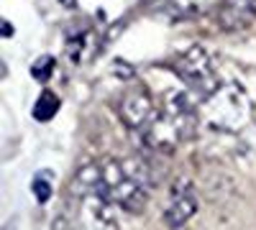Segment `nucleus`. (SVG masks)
<instances>
[{"mask_svg":"<svg viewBox=\"0 0 256 230\" xmlns=\"http://www.w3.org/2000/svg\"><path fill=\"white\" fill-rule=\"evenodd\" d=\"M202 115L210 128L223 131V133H236L251 118L248 97L238 85H223L202 100Z\"/></svg>","mask_w":256,"mask_h":230,"instance_id":"nucleus-1","label":"nucleus"},{"mask_svg":"<svg viewBox=\"0 0 256 230\" xmlns=\"http://www.w3.org/2000/svg\"><path fill=\"white\" fill-rule=\"evenodd\" d=\"M102 166V192L113 205H118L120 210L138 215L146 202H148V187L136 182L128 169L123 166V159H108Z\"/></svg>","mask_w":256,"mask_h":230,"instance_id":"nucleus-2","label":"nucleus"},{"mask_svg":"<svg viewBox=\"0 0 256 230\" xmlns=\"http://www.w3.org/2000/svg\"><path fill=\"white\" fill-rule=\"evenodd\" d=\"M177 77L184 82V87L195 95L198 100H205L216 92L218 85V74L216 67H212V59L208 56V51L202 46H190L177 56V64H174Z\"/></svg>","mask_w":256,"mask_h":230,"instance_id":"nucleus-3","label":"nucleus"},{"mask_svg":"<svg viewBox=\"0 0 256 230\" xmlns=\"http://www.w3.org/2000/svg\"><path fill=\"white\" fill-rule=\"evenodd\" d=\"M141 141L148 151L156 154H174L177 146L184 141L182 131L177 128V123L169 118L164 110H159L152 120L146 123V128L141 131Z\"/></svg>","mask_w":256,"mask_h":230,"instance_id":"nucleus-4","label":"nucleus"},{"mask_svg":"<svg viewBox=\"0 0 256 230\" xmlns=\"http://www.w3.org/2000/svg\"><path fill=\"white\" fill-rule=\"evenodd\" d=\"M195 213H198V197L192 190V182L190 179L174 182L172 192H169V205L164 210V225L169 230H180L195 218Z\"/></svg>","mask_w":256,"mask_h":230,"instance_id":"nucleus-5","label":"nucleus"},{"mask_svg":"<svg viewBox=\"0 0 256 230\" xmlns=\"http://www.w3.org/2000/svg\"><path fill=\"white\" fill-rule=\"evenodd\" d=\"M159 110L154 108V100L152 95H148L144 87H136V90H128L120 100V105H118V115L120 120L126 123V128H131V131H144L146 128V123L152 120Z\"/></svg>","mask_w":256,"mask_h":230,"instance_id":"nucleus-6","label":"nucleus"},{"mask_svg":"<svg viewBox=\"0 0 256 230\" xmlns=\"http://www.w3.org/2000/svg\"><path fill=\"white\" fill-rule=\"evenodd\" d=\"M192 95L190 90H169L164 95V105L162 110L172 118L177 123V128L182 131L184 138L192 136V131H195V123H198V110H195V102H192Z\"/></svg>","mask_w":256,"mask_h":230,"instance_id":"nucleus-7","label":"nucleus"},{"mask_svg":"<svg viewBox=\"0 0 256 230\" xmlns=\"http://www.w3.org/2000/svg\"><path fill=\"white\" fill-rule=\"evenodd\" d=\"M256 18V0H223L218 8V20L226 31H238L251 26Z\"/></svg>","mask_w":256,"mask_h":230,"instance_id":"nucleus-8","label":"nucleus"},{"mask_svg":"<svg viewBox=\"0 0 256 230\" xmlns=\"http://www.w3.org/2000/svg\"><path fill=\"white\" fill-rule=\"evenodd\" d=\"M223 0H156V5H162L159 10H164L169 18H200L208 13H218Z\"/></svg>","mask_w":256,"mask_h":230,"instance_id":"nucleus-9","label":"nucleus"},{"mask_svg":"<svg viewBox=\"0 0 256 230\" xmlns=\"http://www.w3.org/2000/svg\"><path fill=\"white\" fill-rule=\"evenodd\" d=\"M56 110H59V97L52 90H44L38 95L36 105H34V118L44 123V120H52L56 115Z\"/></svg>","mask_w":256,"mask_h":230,"instance_id":"nucleus-10","label":"nucleus"},{"mask_svg":"<svg viewBox=\"0 0 256 230\" xmlns=\"http://www.w3.org/2000/svg\"><path fill=\"white\" fill-rule=\"evenodd\" d=\"M90 54V33H77V36H72L70 41H67V56L72 59V61H80Z\"/></svg>","mask_w":256,"mask_h":230,"instance_id":"nucleus-11","label":"nucleus"},{"mask_svg":"<svg viewBox=\"0 0 256 230\" xmlns=\"http://www.w3.org/2000/svg\"><path fill=\"white\" fill-rule=\"evenodd\" d=\"M54 67H56L54 56H38V59L34 61V67H31V77H34L36 82H46V79L54 74Z\"/></svg>","mask_w":256,"mask_h":230,"instance_id":"nucleus-12","label":"nucleus"},{"mask_svg":"<svg viewBox=\"0 0 256 230\" xmlns=\"http://www.w3.org/2000/svg\"><path fill=\"white\" fill-rule=\"evenodd\" d=\"M31 190H34V195H36L38 202H46L52 197V182H46V174H38L31 182Z\"/></svg>","mask_w":256,"mask_h":230,"instance_id":"nucleus-13","label":"nucleus"},{"mask_svg":"<svg viewBox=\"0 0 256 230\" xmlns=\"http://www.w3.org/2000/svg\"><path fill=\"white\" fill-rule=\"evenodd\" d=\"M3 36H13V26L8 23V20H3Z\"/></svg>","mask_w":256,"mask_h":230,"instance_id":"nucleus-14","label":"nucleus"},{"mask_svg":"<svg viewBox=\"0 0 256 230\" xmlns=\"http://www.w3.org/2000/svg\"><path fill=\"white\" fill-rule=\"evenodd\" d=\"M152 3H156V0H152Z\"/></svg>","mask_w":256,"mask_h":230,"instance_id":"nucleus-15","label":"nucleus"}]
</instances>
